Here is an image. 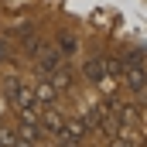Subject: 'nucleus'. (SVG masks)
Segmentation results:
<instances>
[{
	"instance_id": "obj_5",
	"label": "nucleus",
	"mask_w": 147,
	"mask_h": 147,
	"mask_svg": "<svg viewBox=\"0 0 147 147\" xmlns=\"http://www.w3.org/2000/svg\"><path fill=\"white\" fill-rule=\"evenodd\" d=\"M65 65V55L58 51V48H41V55H38V69H41V75H51V72H58Z\"/></svg>"
},
{
	"instance_id": "obj_3",
	"label": "nucleus",
	"mask_w": 147,
	"mask_h": 147,
	"mask_svg": "<svg viewBox=\"0 0 147 147\" xmlns=\"http://www.w3.org/2000/svg\"><path fill=\"white\" fill-rule=\"evenodd\" d=\"M14 130H17V137L34 140V144H41V140L48 137V134L41 130V120H38L34 110H21V113H17V127H14Z\"/></svg>"
},
{
	"instance_id": "obj_4",
	"label": "nucleus",
	"mask_w": 147,
	"mask_h": 147,
	"mask_svg": "<svg viewBox=\"0 0 147 147\" xmlns=\"http://www.w3.org/2000/svg\"><path fill=\"white\" fill-rule=\"evenodd\" d=\"M82 79L89 82V86H96V89H110V69H106V58H86V65H82Z\"/></svg>"
},
{
	"instance_id": "obj_8",
	"label": "nucleus",
	"mask_w": 147,
	"mask_h": 147,
	"mask_svg": "<svg viewBox=\"0 0 147 147\" xmlns=\"http://www.w3.org/2000/svg\"><path fill=\"white\" fill-rule=\"evenodd\" d=\"M55 48H58V51H62L65 58H72L75 51H79V41H75L69 31H62V34H58V41H55Z\"/></svg>"
},
{
	"instance_id": "obj_7",
	"label": "nucleus",
	"mask_w": 147,
	"mask_h": 147,
	"mask_svg": "<svg viewBox=\"0 0 147 147\" xmlns=\"http://www.w3.org/2000/svg\"><path fill=\"white\" fill-rule=\"evenodd\" d=\"M34 96H38V103H41V106H51V103L58 99V89H55V86H51V79L45 75V79H38V82H34Z\"/></svg>"
},
{
	"instance_id": "obj_2",
	"label": "nucleus",
	"mask_w": 147,
	"mask_h": 147,
	"mask_svg": "<svg viewBox=\"0 0 147 147\" xmlns=\"http://www.w3.org/2000/svg\"><path fill=\"white\" fill-rule=\"evenodd\" d=\"M3 96H7V103L14 106V113L21 110H34L38 106V96H34V86H28V82H21V79H7V86H3Z\"/></svg>"
},
{
	"instance_id": "obj_11",
	"label": "nucleus",
	"mask_w": 147,
	"mask_h": 147,
	"mask_svg": "<svg viewBox=\"0 0 147 147\" xmlns=\"http://www.w3.org/2000/svg\"><path fill=\"white\" fill-rule=\"evenodd\" d=\"M3 110H7V103H3V99H0V113H3Z\"/></svg>"
},
{
	"instance_id": "obj_1",
	"label": "nucleus",
	"mask_w": 147,
	"mask_h": 147,
	"mask_svg": "<svg viewBox=\"0 0 147 147\" xmlns=\"http://www.w3.org/2000/svg\"><path fill=\"white\" fill-rule=\"evenodd\" d=\"M120 82H123V86H127V92H134V96L147 92V65H144V58H140L137 51L123 58V72H120Z\"/></svg>"
},
{
	"instance_id": "obj_6",
	"label": "nucleus",
	"mask_w": 147,
	"mask_h": 147,
	"mask_svg": "<svg viewBox=\"0 0 147 147\" xmlns=\"http://www.w3.org/2000/svg\"><path fill=\"white\" fill-rule=\"evenodd\" d=\"M38 120H41V130H45V134H51V137H58V134H62V127H65V116L55 110V103H51V106H45V113H38Z\"/></svg>"
},
{
	"instance_id": "obj_9",
	"label": "nucleus",
	"mask_w": 147,
	"mask_h": 147,
	"mask_svg": "<svg viewBox=\"0 0 147 147\" xmlns=\"http://www.w3.org/2000/svg\"><path fill=\"white\" fill-rule=\"evenodd\" d=\"M14 140H17V130L14 127H0V147H10Z\"/></svg>"
},
{
	"instance_id": "obj_10",
	"label": "nucleus",
	"mask_w": 147,
	"mask_h": 147,
	"mask_svg": "<svg viewBox=\"0 0 147 147\" xmlns=\"http://www.w3.org/2000/svg\"><path fill=\"white\" fill-rule=\"evenodd\" d=\"M10 147H38V144H34V140H24V137H17V140H14Z\"/></svg>"
}]
</instances>
